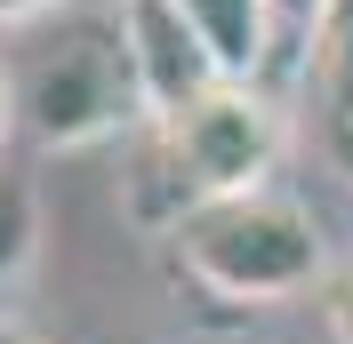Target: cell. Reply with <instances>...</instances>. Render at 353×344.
Wrapping results in <instances>:
<instances>
[{
	"label": "cell",
	"mask_w": 353,
	"mask_h": 344,
	"mask_svg": "<svg viewBox=\"0 0 353 344\" xmlns=\"http://www.w3.org/2000/svg\"><path fill=\"white\" fill-rule=\"evenodd\" d=\"M169 248L225 304H289V297H305L313 280L330 272V248H321L313 208L273 193V184L217 193V200H201V208H185L169 224Z\"/></svg>",
	"instance_id": "3957f363"
},
{
	"label": "cell",
	"mask_w": 353,
	"mask_h": 344,
	"mask_svg": "<svg viewBox=\"0 0 353 344\" xmlns=\"http://www.w3.org/2000/svg\"><path fill=\"white\" fill-rule=\"evenodd\" d=\"M330 8H337V0H265V17H273V32H289L297 48L313 41V24L330 17Z\"/></svg>",
	"instance_id": "ba28073f"
},
{
	"label": "cell",
	"mask_w": 353,
	"mask_h": 344,
	"mask_svg": "<svg viewBox=\"0 0 353 344\" xmlns=\"http://www.w3.org/2000/svg\"><path fill=\"white\" fill-rule=\"evenodd\" d=\"M0 344H41V336H32V328H0Z\"/></svg>",
	"instance_id": "7c38bea8"
},
{
	"label": "cell",
	"mask_w": 353,
	"mask_h": 344,
	"mask_svg": "<svg viewBox=\"0 0 353 344\" xmlns=\"http://www.w3.org/2000/svg\"><path fill=\"white\" fill-rule=\"evenodd\" d=\"M17 136V96H8V65H0V144Z\"/></svg>",
	"instance_id": "8fae6325"
},
{
	"label": "cell",
	"mask_w": 353,
	"mask_h": 344,
	"mask_svg": "<svg viewBox=\"0 0 353 344\" xmlns=\"http://www.w3.org/2000/svg\"><path fill=\"white\" fill-rule=\"evenodd\" d=\"M321 312H330V336L337 344H353V264L330 280V297H321Z\"/></svg>",
	"instance_id": "9c48e42d"
},
{
	"label": "cell",
	"mask_w": 353,
	"mask_h": 344,
	"mask_svg": "<svg viewBox=\"0 0 353 344\" xmlns=\"http://www.w3.org/2000/svg\"><path fill=\"white\" fill-rule=\"evenodd\" d=\"M297 112H305V144L313 160L353 184V0H337L313 24L305 65H297Z\"/></svg>",
	"instance_id": "5b68a950"
},
{
	"label": "cell",
	"mask_w": 353,
	"mask_h": 344,
	"mask_svg": "<svg viewBox=\"0 0 353 344\" xmlns=\"http://www.w3.org/2000/svg\"><path fill=\"white\" fill-rule=\"evenodd\" d=\"M8 32L17 41L0 65H8V96H17V136H32L48 152H81L145 120L121 0H105V8L65 0V8H41Z\"/></svg>",
	"instance_id": "6da1fadb"
},
{
	"label": "cell",
	"mask_w": 353,
	"mask_h": 344,
	"mask_svg": "<svg viewBox=\"0 0 353 344\" xmlns=\"http://www.w3.org/2000/svg\"><path fill=\"white\" fill-rule=\"evenodd\" d=\"M176 8L209 32V48L225 56L233 80H257V72H265V48H273V17H265V0H176Z\"/></svg>",
	"instance_id": "8992f818"
},
{
	"label": "cell",
	"mask_w": 353,
	"mask_h": 344,
	"mask_svg": "<svg viewBox=\"0 0 353 344\" xmlns=\"http://www.w3.org/2000/svg\"><path fill=\"white\" fill-rule=\"evenodd\" d=\"M32 240H41V200H32L24 176L0 169V280H17L32 264Z\"/></svg>",
	"instance_id": "52a82bcc"
},
{
	"label": "cell",
	"mask_w": 353,
	"mask_h": 344,
	"mask_svg": "<svg viewBox=\"0 0 353 344\" xmlns=\"http://www.w3.org/2000/svg\"><path fill=\"white\" fill-rule=\"evenodd\" d=\"M121 32H129V65L145 88V120H169L193 96H209L217 80H233L225 56L209 48V32L176 0H121Z\"/></svg>",
	"instance_id": "277c9868"
},
{
	"label": "cell",
	"mask_w": 353,
	"mask_h": 344,
	"mask_svg": "<svg viewBox=\"0 0 353 344\" xmlns=\"http://www.w3.org/2000/svg\"><path fill=\"white\" fill-rule=\"evenodd\" d=\"M137 176H129V216L169 233L185 208L217 193H257L273 184V152H281V120L257 96V80H217L169 120H137Z\"/></svg>",
	"instance_id": "7a4b0ae2"
},
{
	"label": "cell",
	"mask_w": 353,
	"mask_h": 344,
	"mask_svg": "<svg viewBox=\"0 0 353 344\" xmlns=\"http://www.w3.org/2000/svg\"><path fill=\"white\" fill-rule=\"evenodd\" d=\"M41 8H65V0H0V24H24V17H41Z\"/></svg>",
	"instance_id": "30bf717a"
}]
</instances>
